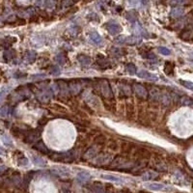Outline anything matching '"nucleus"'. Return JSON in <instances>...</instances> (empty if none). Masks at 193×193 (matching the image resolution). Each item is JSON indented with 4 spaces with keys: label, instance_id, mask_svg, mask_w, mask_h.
Here are the masks:
<instances>
[{
    "label": "nucleus",
    "instance_id": "2f4dec72",
    "mask_svg": "<svg viewBox=\"0 0 193 193\" xmlns=\"http://www.w3.org/2000/svg\"><path fill=\"white\" fill-rule=\"evenodd\" d=\"M146 58L151 59V60H156V55H154V54H148V55H146Z\"/></svg>",
    "mask_w": 193,
    "mask_h": 193
},
{
    "label": "nucleus",
    "instance_id": "bb28decb",
    "mask_svg": "<svg viewBox=\"0 0 193 193\" xmlns=\"http://www.w3.org/2000/svg\"><path fill=\"white\" fill-rule=\"evenodd\" d=\"M56 61L60 64V65H63V64H65V57H64L62 54H59L56 57Z\"/></svg>",
    "mask_w": 193,
    "mask_h": 193
},
{
    "label": "nucleus",
    "instance_id": "4468645a",
    "mask_svg": "<svg viewBox=\"0 0 193 193\" xmlns=\"http://www.w3.org/2000/svg\"><path fill=\"white\" fill-rule=\"evenodd\" d=\"M156 177H157V174H156V173L152 172V171H149V172L145 173V174L142 176V179H143V180H145V181H149V180L155 179V178H156Z\"/></svg>",
    "mask_w": 193,
    "mask_h": 193
},
{
    "label": "nucleus",
    "instance_id": "423d86ee",
    "mask_svg": "<svg viewBox=\"0 0 193 193\" xmlns=\"http://www.w3.org/2000/svg\"><path fill=\"white\" fill-rule=\"evenodd\" d=\"M101 178H102V179H105V180L110 181V182H119V184H123V182H124V180L122 179V178H120V177H117V176H114V175L103 174V175H101Z\"/></svg>",
    "mask_w": 193,
    "mask_h": 193
},
{
    "label": "nucleus",
    "instance_id": "cd10ccee",
    "mask_svg": "<svg viewBox=\"0 0 193 193\" xmlns=\"http://www.w3.org/2000/svg\"><path fill=\"white\" fill-rule=\"evenodd\" d=\"M50 73L53 76H58L60 73V70L58 69V67H52L50 70Z\"/></svg>",
    "mask_w": 193,
    "mask_h": 193
},
{
    "label": "nucleus",
    "instance_id": "2eb2a0df",
    "mask_svg": "<svg viewBox=\"0 0 193 193\" xmlns=\"http://www.w3.org/2000/svg\"><path fill=\"white\" fill-rule=\"evenodd\" d=\"M36 59V53L34 51H28L25 54V60L28 63H33Z\"/></svg>",
    "mask_w": 193,
    "mask_h": 193
},
{
    "label": "nucleus",
    "instance_id": "f704fd0d",
    "mask_svg": "<svg viewBox=\"0 0 193 193\" xmlns=\"http://www.w3.org/2000/svg\"><path fill=\"white\" fill-rule=\"evenodd\" d=\"M0 162H1V159H0Z\"/></svg>",
    "mask_w": 193,
    "mask_h": 193
},
{
    "label": "nucleus",
    "instance_id": "412c9836",
    "mask_svg": "<svg viewBox=\"0 0 193 193\" xmlns=\"http://www.w3.org/2000/svg\"><path fill=\"white\" fill-rule=\"evenodd\" d=\"M173 70H174V68H173L172 64L169 63V62H166L165 68H164V72L167 73V75H173Z\"/></svg>",
    "mask_w": 193,
    "mask_h": 193
},
{
    "label": "nucleus",
    "instance_id": "c85d7f7f",
    "mask_svg": "<svg viewBox=\"0 0 193 193\" xmlns=\"http://www.w3.org/2000/svg\"><path fill=\"white\" fill-rule=\"evenodd\" d=\"M53 172L57 173V174L60 176H68L69 175V172L67 170H53Z\"/></svg>",
    "mask_w": 193,
    "mask_h": 193
},
{
    "label": "nucleus",
    "instance_id": "a878e982",
    "mask_svg": "<svg viewBox=\"0 0 193 193\" xmlns=\"http://www.w3.org/2000/svg\"><path fill=\"white\" fill-rule=\"evenodd\" d=\"M185 2V0H169L168 3H169L171 6H178V5H181Z\"/></svg>",
    "mask_w": 193,
    "mask_h": 193
},
{
    "label": "nucleus",
    "instance_id": "a211bd4d",
    "mask_svg": "<svg viewBox=\"0 0 193 193\" xmlns=\"http://www.w3.org/2000/svg\"><path fill=\"white\" fill-rule=\"evenodd\" d=\"M1 139H2V141H3V143L6 146H8V147H13V141H12V139L11 138H10L8 135H2L1 136Z\"/></svg>",
    "mask_w": 193,
    "mask_h": 193
},
{
    "label": "nucleus",
    "instance_id": "f8f14e48",
    "mask_svg": "<svg viewBox=\"0 0 193 193\" xmlns=\"http://www.w3.org/2000/svg\"><path fill=\"white\" fill-rule=\"evenodd\" d=\"M32 161L35 165L37 166H44L46 165V161H44L43 158L39 157L37 156H32Z\"/></svg>",
    "mask_w": 193,
    "mask_h": 193
},
{
    "label": "nucleus",
    "instance_id": "9d476101",
    "mask_svg": "<svg viewBox=\"0 0 193 193\" xmlns=\"http://www.w3.org/2000/svg\"><path fill=\"white\" fill-rule=\"evenodd\" d=\"M90 39L92 40V42L96 44H100L102 42V38L101 37L100 34H98L97 32H92L90 34Z\"/></svg>",
    "mask_w": 193,
    "mask_h": 193
},
{
    "label": "nucleus",
    "instance_id": "39448f33",
    "mask_svg": "<svg viewBox=\"0 0 193 193\" xmlns=\"http://www.w3.org/2000/svg\"><path fill=\"white\" fill-rule=\"evenodd\" d=\"M137 76L141 77V78H144V79H148V80H153V81H156L157 80V76L153 75V73H150L149 72L147 71H139L137 72Z\"/></svg>",
    "mask_w": 193,
    "mask_h": 193
},
{
    "label": "nucleus",
    "instance_id": "393cba45",
    "mask_svg": "<svg viewBox=\"0 0 193 193\" xmlns=\"http://www.w3.org/2000/svg\"><path fill=\"white\" fill-rule=\"evenodd\" d=\"M105 142V137L103 135H98L95 138V143L96 144H103Z\"/></svg>",
    "mask_w": 193,
    "mask_h": 193
},
{
    "label": "nucleus",
    "instance_id": "72a5a7b5",
    "mask_svg": "<svg viewBox=\"0 0 193 193\" xmlns=\"http://www.w3.org/2000/svg\"><path fill=\"white\" fill-rule=\"evenodd\" d=\"M141 1H142V3H143V4H146V2H147V0H141Z\"/></svg>",
    "mask_w": 193,
    "mask_h": 193
},
{
    "label": "nucleus",
    "instance_id": "ddd939ff",
    "mask_svg": "<svg viewBox=\"0 0 193 193\" xmlns=\"http://www.w3.org/2000/svg\"><path fill=\"white\" fill-rule=\"evenodd\" d=\"M77 60L80 62L82 65H85V66L89 65V64L91 63V58L87 55H79L77 57Z\"/></svg>",
    "mask_w": 193,
    "mask_h": 193
},
{
    "label": "nucleus",
    "instance_id": "0eeeda50",
    "mask_svg": "<svg viewBox=\"0 0 193 193\" xmlns=\"http://www.w3.org/2000/svg\"><path fill=\"white\" fill-rule=\"evenodd\" d=\"M91 178V175L89 174L88 172L86 171H82V172H79L77 176H76V179L79 181V182H87L89 179Z\"/></svg>",
    "mask_w": 193,
    "mask_h": 193
},
{
    "label": "nucleus",
    "instance_id": "473e14b6",
    "mask_svg": "<svg viewBox=\"0 0 193 193\" xmlns=\"http://www.w3.org/2000/svg\"><path fill=\"white\" fill-rule=\"evenodd\" d=\"M4 154H5V151L2 149L1 147H0V155H4Z\"/></svg>",
    "mask_w": 193,
    "mask_h": 193
},
{
    "label": "nucleus",
    "instance_id": "f03ea898",
    "mask_svg": "<svg viewBox=\"0 0 193 193\" xmlns=\"http://www.w3.org/2000/svg\"><path fill=\"white\" fill-rule=\"evenodd\" d=\"M100 85H101V94L103 96H105V98H112L113 97L111 89H110L109 84H108L107 81L102 80Z\"/></svg>",
    "mask_w": 193,
    "mask_h": 193
},
{
    "label": "nucleus",
    "instance_id": "f3484780",
    "mask_svg": "<svg viewBox=\"0 0 193 193\" xmlns=\"http://www.w3.org/2000/svg\"><path fill=\"white\" fill-rule=\"evenodd\" d=\"M182 14H184V10H182V8H175V9L172 10L171 16L174 17V18H179V17L182 16Z\"/></svg>",
    "mask_w": 193,
    "mask_h": 193
},
{
    "label": "nucleus",
    "instance_id": "dca6fc26",
    "mask_svg": "<svg viewBox=\"0 0 193 193\" xmlns=\"http://www.w3.org/2000/svg\"><path fill=\"white\" fill-rule=\"evenodd\" d=\"M180 37L182 40H185V41H189V40H191V38H192V32H191V30H185L182 33H181Z\"/></svg>",
    "mask_w": 193,
    "mask_h": 193
},
{
    "label": "nucleus",
    "instance_id": "5701e85b",
    "mask_svg": "<svg viewBox=\"0 0 193 193\" xmlns=\"http://www.w3.org/2000/svg\"><path fill=\"white\" fill-rule=\"evenodd\" d=\"M157 50L159 53H161L162 55H170V53L171 51L168 49L167 47H158L157 48Z\"/></svg>",
    "mask_w": 193,
    "mask_h": 193
},
{
    "label": "nucleus",
    "instance_id": "b1692460",
    "mask_svg": "<svg viewBox=\"0 0 193 193\" xmlns=\"http://www.w3.org/2000/svg\"><path fill=\"white\" fill-rule=\"evenodd\" d=\"M180 83L182 84V86H185V88L189 89V90H192V89H193V84L190 81H185V80H182V79H181Z\"/></svg>",
    "mask_w": 193,
    "mask_h": 193
},
{
    "label": "nucleus",
    "instance_id": "aec40b11",
    "mask_svg": "<svg viewBox=\"0 0 193 193\" xmlns=\"http://www.w3.org/2000/svg\"><path fill=\"white\" fill-rule=\"evenodd\" d=\"M14 50H6L4 52V59H6V61H10V60H12L13 59V57H14Z\"/></svg>",
    "mask_w": 193,
    "mask_h": 193
},
{
    "label": "nucleus",
    "instance_id": "1a4fd4ad",
    "mask_svg": "<svg viewBox=\"0 0 193 193\" xmlns=\"http://www.w3.org/2000/svg\"><path fill=\"white\" fill-rule=\"evenodd\" d=\"M141 42V39L137 38L135 36H130V37H125L124 40V43H128V44H135Z\"/></svg>",
    "mask_w": 193,
    "mask_h": 193
},
{
    "label": "nucleus",
    "instance_id": "c756f323",
    "mask_svg": "<svg viewBox=\"0 0 193 193\" xmlns=\"http://www.w3.org/2000/svg\"><path fill=\"white\" fill-rule=\"evenodd\" d=\"M124 40H125V37H124V36H119V37L116 39L115 43H118V44H122V43H124Z\"/></svg>",
    "mask_w": 193,
    "mask_h": 193
},
{
    "label": "nucleus",
    "instance_id": "20e7f679",
    "mask_svg": "<svg viewBox=\"0 0 193 193\" xmlns=\"http://www.w3.org/2000/svg\"><path fill=\"white\" fill-rule=\"evenodd\" d=\"M133 90H134V92L141 98H145L148 96L147 90L142 85H140V84H133Z\"/></svg>",
    "mask_w": 193,
    "mask_h": 193
},
{
    "label": "nucleus",
    "instance_id": "9b49d317",
    "mask_svg": "<svg viewBox=\"0 0 193 193\" xmlns=\"http://www.w3.org/2000/svg\"><path fill=\"white\" fill-rule=\"evenodd\" d=\"M110 158V156L109 155H105V154H102L101 156H98L97 158H96V161L98 164H103V163H106L108 160L107 159H109Z\"/></svg>",
    "mask_w": 193,
    "mask_h": 193
},
{
    "label": "nucleus",
    "instance_id": "4be33fe9",
    "mask_svg": "<svg viewBox=\"0 0 193 193\" xmlns=\"http://www.w3.org/2000/svg\"><path fill=\"white\" fill-rule=\"evenodd\" d=\"M127 71L130 75H135L136 73V67L133 64H127Z\"/></svg>",
    "mask_w": 193,
    "mask_h": 193
},
{
    "label": "nucleus",
    "instance_id": "6e6552de",
    "mask_svg": "<svg viewBox=\"0 0 193 193\" xmlns=\"http://www.w3.org/2000/svg\"><path fill=\"white\" fill-rule=\"evenodd\" d=\"M34 148H35L36 150H38L39 152H42V153H43V154H49V150L47 149V147L43 144V142H40V143H37V144H35L34 145Z\"/></svg>",
    "mask_w": 193,
    "mask_h": 193
},
{
    "label": "nucleus",
    "instance_id": "f257e3e1",
    "mask_svg": "<svg viewBox=\"0 0 193 193\" xmlns=\"http://www.w3.org/2000/svg\"><path fill=\"white\" fill-rule=\"evenodd\" d=\"M106 29H107V31L111 34V35H114V36L118 35V34L122 31L121 25L114 21H111L106 23Z\"/></svg>",
    "mask_w": 193,
    "mask_h": 193
},
{
    "label": "nucleus",
    "instance_id": "6ab92c4d",
    "mask_svg": "<svg viewBox=\"0 0 193 193\" xmlns=\"http://www.w3.org/2000/svg\"><path fill=\"white\" fill-rule=\"evenodd\" d=\"M18 164L21 166H25L28 164V159L22 154H21V157H18Z\"/></svg>",
    "mask_w": 193,
    "mask_h": 193
},
{
    "label": "nucleus",
    "instance_id": "7ed1b4c3",
    "mask_svg": "<svg viewBox=\"0 0 193 193\" xmlns=\"http://www.w3.org/2000/svg\"><path fill=\"white\" fill-rule=\"evenodd\" d=\"M145 186L148 189L153 191H162L166 189V185L158 184V182H147V184H145Z\"/></svg>",
    "mask_w": 193,
    "mask_h": 193
},
{
    "label": "nucleus",
    "instance_id": "7c9ffc66",
    "mask_svg": "<svg viewBox=\"0 0 193 193\" xmlns=\"http://www.w3.org/2000/svg\"><path fill=\"white\" fill-rule=\"evenodd\" d=\"M6 93H7V90L6 89H3V90L0 92V101H1L2 100H3V98H4V96L6 95Z\"/></svg>",
    "mask_w": 193,
    "mask_h": 193
}]
</instances>
